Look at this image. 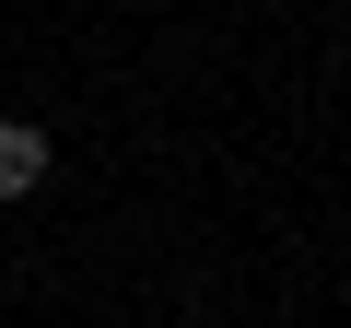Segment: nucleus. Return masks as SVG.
I'll use <instances>...</instances> for the list:
<instances>
[{
    "mask_svg": "<svg viewBox=\"0 0 351 328\" xmlns=\"http://www.w3.org/2000/svg\"><path fill=\"white\" fill-rule=\"evenodd\" d=\"M176 328H199V316H176Z\"/></svg>",
    "mask_w": 351,
    "mask_h": 328,
    "instance_id": "nucleus-2",
    "label": "nucleus"
},
{
    "mask_svg": "<svg viewBox=\"0 0 351 328\" xmlns=\"http://www.w3.org/2000/svg\"><path fill=\"white\" fill-rule=\"evenodd\" d=\"M36 188H47V129L0 117V200H36Z\"/></svg>",
    "mask_w": 351,
    "mask_h": 328,
    "instance_id": "nucleus-1",
    "label": "nucleus"
}]
</instances>
